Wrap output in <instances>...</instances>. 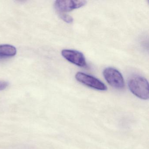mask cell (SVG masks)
Returning <instances> with one entry per match:
<instances>
[{
	"label": "cell",
	"mask_w": 149,
	"mask_h": 149,
	"mask_svg": "<svg viewBox=\"0 0 149 149\" xmlns=\"http://www.w3.org/2000/svg\"><path fill=\"white\" fill-rule=\"evenodd\" d=\"M128 86L132 93L136 96L143 100L149 99V84L145 77L133 76L129 80Z\"/></svg>",
	"instance_id": "1"
},
{
	"label": "cell",
	"mask_w": 149,
	"mask_h": 149,
	"mask_svg": "<svg viewBox=\"0 0 149 149\" xmlns=\"http://www.w3.org/2000/svg\"><path fill=\"white\" fill-rule=\"evenodd\" d=\"M16 53V48L14 46L8 44L0 45V58L13 57Z\"/></svg>",
	"instance_id": "6"
},
{
	"label": "cell",
	"mask_w": 149,
	"mask_h": 149,
	"mask_svg": "<svg viewBox=\"0 0 149 149\" xmlns=\"http://www.w3.org/2000/svg\"><path fill=\"white\" fill-rule=\"evenodd\" d=\"M58 15L60 18L65 22L68 23H71L73 22V18L70 15L63 13H58Z\"/></svg>",
	"instance_id": "7"
},
{
	"label": "cell",
	"mask_w": 149,
	"mask_h": 149,
	"mask_svg": "<svg viewBox=\"0 0 149 149\" xmlns=\"http://www.w3.org/2000/svg\"><path fill=\"white\" fill-rule=\"evenodd\" d=\"M76 80L83 84L99 91H106V85L100 80L92 76L82 72H79L75 75Z\"/></svg>",
	"instance_id": "3"
},
{
	"label": "cell",
	"mask_w": 149,
	"mask_h": 149,
	"mask_svg": "<svg viewBox=\"0 0 149 149\" xmlns=\"http://www.w3.org/2000/svg\"><path fill=\"white\" fill-rule=\"evenodd\" d=\"M8 83L4 81H0V91L5 90L8 87Z\"/></svg>",
	"instance_id": "8"
},
{
	"label": "cell",
	"mask_w": 149,
	"mask_h": 149,
	"mask_svg": "<svg viewBox=\"0 0 149 149\" xmlns=\"http://www.w3.org/2000/svg\"><path fill=\"white\" fill-rule=\"evenodd\" d=\"M86 4L87 1H85L58 0L55 2L54 7L58 13H64L84 6Z\"/></svg>",
	"instance_id": "4"
},
{
	"label": "cell",
	"mask_w": 149,
	"mask_h": 149,
	"mask_svg": "<svg viewBox=\"0 0 149 149\" xmlns=\"http://www.w3.org/2000/svg\"><path fill=\"white\" fill-rule=\"evenodd\" d=\"M61 54L67 61L77 66L80 67L86 66L85 57L81 52L71 49H63L62 51Z\"/></svg>",
	"instance_id": "5"
},
{
	"label": "cell",
	"mask_w": 149,
	"mask_h": 149,
	"mask_svg": "<svg viewBox=\"0 0 149 149\" xmlns=\"http://www.w3.org/2000/svg\"><path fill=\"white\" fill-rule=\"evenodd\" d=\"M103 74L105 80L111 86L118 89L123 88L124 80L122 74L117 70L112 68H106L104 70Z\"/></svg>",
	"instance_id": "2"
}]
</instances>
